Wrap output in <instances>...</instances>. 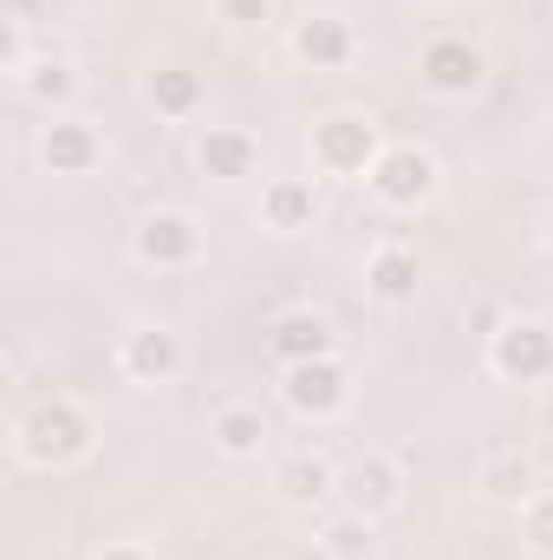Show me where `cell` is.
Returning <instances> with one entry per match:
<instances>
[{
    "mask_svg": "<svg viewBox=\"0 0 553 560\" xmlns=\"http://www.w3.org/2000/svg\"><path fill=\"white\" fill-rule=\"evenodd\" d=\"M332 352H339V332L313 306H286L274 326H268V359H274L280 372L286 365H306V359H332Z\"/></svg>",
    "mask_w": 553,
    "mask_h": 560,
    "instance_id": "obj_10",
    "label": "cell"
},
{
    "mask_svg": "<svg viewBox=\"0 0 553 560\" xmlns=\"http://www.w3.org/2000/svg\"><path fill=\"white\" fill-rule=\"evenodd\" d=\"M541 430H548V436H553V398H548V405H541Z\"/></svg>",
    "mask_w": 553,
    "mask_h": 560,
    "instance_id": "obj_26",
    "label": "cell"
},
{
    "mask_svg": "<svg viewBox=\"0 0 553 560\" xmlns=\"http://www.w3.org/2000/svg\"><path fill=\"white\" fill-rule=\"evenodd\" d=\"M489 372L502 385H548L553 378V326L534 313H515L489 332Z\"/></svg>",
    "mask_w": 553,
    "mask_h": 560,
    "instance_id": "obj_3",
    "label": "cell"
},
{
    "mask_svg": "<svg viewBox=\"0 0 553 560\" xmlns=\"http://www.w3.org/2000/svg\"><path fill=\"white\" fill-rule=\"evenodd\" d=\"M482 495H489V502H502V509H528V502L541 495V463H534V456H521V450L489 456V463H482Z\"/></svg>",
    "mask_w": 553,
    "mask_h": 560,
    "instance_id": "obj_17",
    "label": "cell"
},
{
    "mask_svg": "<svg viewBox=\"0 0 553 560\" xmlns=\"http://www.w3.org/2000/svg\"><path fill=\"white\" fill-rule=\"evenodd\" d=\"M306 156L319 176H372V163L385 156L378 118L372 112H326L306 131Z\"/></svg>",
    "mask_w": 553,
    "mask_h": 560,
    "instance_id": "obj_2",
    "label": "cell"
},
{
    "mask_svg": "<svg viewBox=\"0 0 553 560\" xmlns=\"http://www.w3.org/2000/svg\"><path fill=\"white\" fill-rule=\"evenodd\" d=\"M404 502V469H398V456H358V463H345L339 469V509H352V515H365V522H385L391 509Z\"/></svg>",
    "mask_w": 553,
    "mask_h": 560,
    "instance_id": "obj_8",
    "label": "cell"
},
{
    "mask_svg": "<svg viewBox=\"0 0 553 560\" xmlns=\"http://www.w3.org/2000/svg\"><path fill=\"white\" fill-rule=\"evenodd\" d=\"M196 170H202L209 183H248V176L261 170V138L242 131V125H209V131L196 138Z\"/></svg>",
    "mask_w": 553,
    "mask_h": 560,
    "instance_id": "obj_13",
    "label": "cell"
},
{
    "mask_svg": "<svg viewBox=\"0 0 553 560\" xmlns=\"http://www.w3.org/2000/svg\"><path fill=\"white\" fill-rule=\"evenodd\" d=\"M261 222L274 235H306L319 222V189L313 176H268L261 183Z\"/></svg>",
    "mask_w": 553,
    "mask_h": 560,
    "instance_id": "obj_16",
    "label": "cell"
},
{
    "mask_svg": "<svg viewBox=\"0 0 553 560\" xmlns=\"http://www.w3.org/2000/svg\"><path fill=\"white\" fill-rule=\"evenodd\" d=\"M280 398H286V411L299 423H332V418L352 411V372H345L339 352H332V359L286 365V372H280Z\"/></svg>",
    "mask_w": 553,
    "mask_h": 560,
    "instance_id": "obj_4",
    "label": "cell"
},
{
    "mask_svg": "<svg viewBox=\"0 0 553 560\" xmlns=\"http://www.w3.org/2000/svg\"><path fill=\"white\" fill-rule=\"evenodd\" d=\"M98 560H156V555H150V548H138V541H111Z\"/></svg>",
    "mask_w": 553,
    "mask_h": 560,
    "instance_id": "obj_25",
    "label": "cell"
},
{
    "mask_svg": "<svg viewBox=\"0 0 553 560\" xmlns=\"http://www.w3.org/2000/svg\"><path fill=\"white\" fill-rule=\"evenodd\" d=\"M183 332L176 326H163V319H143L131 326L125 339H118V372L131 378V385H169L176 372H183Z\"/></svg>",
    "mask_w": 553,
    "mask_h": 560,
    "instance_id": "obj_9",
    "label": "cell"
},
{
    "mask_svg": "<svg viewBox=\"0 0 553 560\" xmlns=\"http://www.w3.org/2000/svg\"><path fill=\"white\" fill-rule=\"evenodd\" d=\"M26 66H33V59H26V26H20V20H0V72L20 79Z\"/></svg>",
    "mask_w": 553,
    "mask_h": 560,
    "instance_id": "obj_23",
    "label": "cell"
},
{
    "mask_svg": "<svg viewBox=\"0 0 553 560\" xmlns=\"http://www.w3.org/2000/svg\"><path fill=\"white\" fill-rule=\"evenodd\" d=\"M436 183H443V170H436V156H430L423 143H385V156H378L372 176H365V189H372L391 215L423 209V202L436 196Z\"/></svg>",
    "mask_w": 553,
    "mask_h": 560,
    "instance_id": "obj_5",
    "label": "cell"
},
{
    "mask_svg": "<svg viewBox=\"0 0 553 560\" xmlns=\"http://www.w3.org/2000/svg\"><path fill=\"white\" fill-rule=\"evenodd\" d=\"M143 98L156 105V118H196L202 98H209V85L189 66H156V72H143Z\"/></svg>",
    "mask_w": 553,
    "mask_h": 560,
    "instance_id": "obj_18",
    "label": "cell"
},
{
    "mask_svg": "<svg viewBox=\"0 0 553 560\" xmlns=\"http://www.w3.org/2000/svg\"><path fill=\"white\" fill-rule=\"evenodd\" d=\"M274 495L293 509H319V502H339V469L319 456V450H293L274 463Z\"/></svg>",
    "mask_w": 553,
    "mask_h": 560,
    "instance_id": "obj_15",
    "label": "cell"
},
{
    "mask_svg": "<svg viewBox=\"0 0 553 560\" xmlns=\"http://www.w3.org/2000/svg\"><path fill=\"white\" fill-rule=\"evenodd\" d=\"M92 443H98V423L72 398H39L13 430V450H20L26 469H72V463L92 456Z\"/></svg>",
    "mask_w": 553,
    "mask_h": 560,
    "instance_id": "obj_1",
    "label": "cell"
},
{
    "mask_svg": "<svg viewBox=\"0 0 553 560\" xmlns=\"http://www.w3.org/2000/svg\"><path fill=\"white\" fill-rule=\"evenodd\" d=\"M131 248H138L143 268L183 275V268L202 261V222H196L189 209H150V215L138 222V235H131Z\"/></svg>",
    "mask_w": 553,
    "mask_h": 560,
    "instance_id": "obj_7",
    "label": "cell"
},
{
    "mask_svg": "<svg viewBox=\"0 0 553 560\" xmlns=\"http://www.w3.org/2000/svg\"><path fill=\"white\" fill-rule=\"evenodd\" d=\"M13 85H20L33 105H46V112L59 118V105H72V92H79V72H72L66 59H33V66L13 79Z\"/></svg>",
    "mask_w": 553,
    "mask_h": 560,
    "instance_id": "obj_20",
    "label": "cell"
},
{
    "mask_svg": "<svg viewBox=\"0 0 553 560\" xmlns=\"http://www.w3.org/2000/svg\"><path fill=\"white\" fill-rule=\"evenodd\" d=\"M98 156H105V138H98L92 118L59 112V118L39 131V163H46V176H92Z\"/></svg>",
    "mask_w": 553,
    "mask_h": 560,
    "instance_id": "obj_11",
    "label": "cell"
},
{
    "mask_svg": "<svg viewBox=\"0 0 553 560\" xmlns=\"http://www.w3.org/2000/svg\"><path fill=\"white\" fill-rule=\"evenodd\" d=\"M372 541H378V522H365V515H352V509H339V522H326V535H319L326 560H365Z\"/></svg>",
    "mask_w": 553,
    "mask_h": 560,
    "instance_id": "obj_21",
    "label": "cell"
},
{
    "mask_svg": "<svg viewBox=\"0 0 553 560\" xmlns=\"http://www.w3.org/2000/svg\"><path fill=\"white\" fill-rule=\"evenodd\" d=\"M209 436H215V450H222V456L248 463V456H261V450H268V418H261L255 405H222V411L209 418Z\"/></svg>",
    "mask_w": 553,
    "mask_h": 560,
    "instance_id": "obj_19",
    "label": "cell"
},
{
    "mask_svg": "<svg viewBox=\"0 0 553 560\" xmlns=\"http://www.w3.org/2000/svg\"><path fill=\"white\" fill-rule=\"evenodd\" d=\"M293 59H299L306 72H345V66L358 59L352 20H345V13H306V20L293 26Z\"/></svg>",
    "mask_w": 553,
    "mask_h": 560,
    "instance_id": "obj_12",
    "label": "cell"
},
{
    "mask_svg": "<svg viewBox=\"0 0 553 560\" xmlns=\"http://www.w3.org/2000/svg\"><path fill=\"white\" fill-rule=\"evenodd\" d=\"M521 541L541 560H553V489H541V495L521 509Z\"/></svg>",
    "mask_w": 553,
    "mask_h": 560,
    "instance_id": "obj_22",
    "label": "cell"
},
{
    "mask_svg": "<svg viewBox=\"0 0 553 560\" xmlns=\"http://www.w3.org/2000/svg\"><path fill=\"white\" fill-rule=\"evenodd\" d=\"M416 287H423L416 248H404V242H378V248L365 255V293H372L378 306H411Z\"/></svg>",
    "mask_w": 553,
    "mask_h": 560,
    "instance_id": "obj_14",
    "label": "cell"
},
{
    "mask_svg": "<svg viewBox=\"0 0 553 560\" xmlns=\"http://www.w3.org/2000/svg\"><path fill=\"white\" fill-rule=\"evenodd\" d=\"M416 85H423L430 98L462 105V98H475V92L489 85V59H482V46H469L462 33H436V39L416 52Z\"/></svg>",
    "mask_w": 553,
    "mask_h": 560,
    "instance_id": "obj_6",
    "label": "cell"
},
{
    "mask_svg": "<svg viewBox=\"0 0 553 560\" xmlns=\"http://www.w3.org/2000/svg\"><path fill=\"white\" fill-rule=\"evenodd\" d=\"M548 255H553V215H548Z\"/></svg>",
    "mask_w": 553,
    "mask_h": 560,
    "instance_id": "obj_27",
    "label": "cell"
},
{
    "mask_svg": "<svg viewBox=\"0 0 553 560\" xmlns=\"http://www.w3.org/2000/svg\"><path fill=\"white\" fill-rule=\"evenodd\" d=\"M215 13L228 26H268L274 20V0H215Z\"/></svg>",
    "mask_w": 553,
    "mask_h": 560,
    "instance_id": "obj_24",
    "label": "cell"
}]
</instances>
